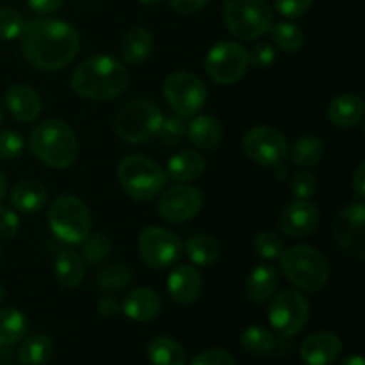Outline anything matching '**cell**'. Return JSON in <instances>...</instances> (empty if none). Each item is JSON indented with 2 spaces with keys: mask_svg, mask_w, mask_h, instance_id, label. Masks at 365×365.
<instances>
[{
  "mask_svg": "<svg viewBox=\"0 0 365 365\" xmlns=\"http://www.w3.org/2000/svg\"><path fill=\"white\" fill-rule=\"evenodd\" d=\"M319 217V209L310 200H294L280 212L278 227L289 237H305L316 230Z\"/></svg>",
  "mask_w": 365,
  "mask_h": 365,
  "instance_id": "2e32d148",
  "label": "cell"
},
{
  "mask_svg": "<svg viewBox=\"0 0 365 365\" xmlns=\"http://www.w3.org/2000/svg\"><path fill=\"white\" fill-rule=\"evenodd\" d=\"M166 175L175 182H192L200 178L205 171V157L195 150H182L175 153L166 168Z\"/></svg>",
  "mask_w": 365,
  "mask_h": 365,
  "instance_id": "cb8c5ba5",
  "label": "cell"
},
{
  "mask_svg": "<svg viewBox=\"0 0 365 365\" xmlns=\"http://www.w3.org/2000/svg\"><path fill=\"white\" fill-rule=\"evenodd\" d=\"M2 120H4V102L2 98H0V123H2Z\"/></svg>",
  "mask_w": 365,
  "mask_h": 365,
  "instance_id": "11a10c76",
  "label": "cell"
},
{
  "mask_svg": "<svg viewBox=\"0 0 365 365\" xmlns=\"http://www.w3.org/2000/svg\"><path fill=\"white\" fill-rule=\"evenodd\" d=\"M121 189L138 202H148L164 189L168 175L164 168L145 155H127L118 166Z\"/></svg>",
  "mask_w": 365,
  "mask_h": 365,
  "instance_id": "8992f818",
  "label": "cell"
},
{
  "mask_svg": "<svg viewBox=\"0 0 365 365\" xmlns=\"http://www.w3.org/2000/svg\"><path fill=\"white\" fill-rule=\"evenodd\" d=\"M7 110L20 123H31L41 114V96L36 89L25 84H13L4 96Z\"/></svg>",
  "mask_w": 365,
  "mask_h": 365,
  "instance_id": "d6986e66",
  "label": "cell"
},
{
  "mask_svg": "<svg viewBox=\"0 0 365 365\" xmlns=\"http://www.w3.org/2000/svg\"><path fill=\"white\" fill-rule=\"evenodd\" d=\"M203 289L202 274L196 267L177 266L168 277V294L178 305H191L200 298Z\"/></svg>",
  "mask_w": 365,
  "mask_h": 365,
  "instance_id": "ac0fdd59",
  "label": "cell"
},
{
  "mask_svg": "<svg viewBox=\"0 0 365 365\" xmlns=\"http://www.w3.org/2000/svg\"><path fill=\"white\" fill-rule=\"evenodd\" d=\"M138 252L143 262L152 269H166L182 255V241L175 232L160 227H148L138 239Z\"/></svg>",
  "mask_w": 365,
  "mask_h": 365,
  "instance_id": "4fadbf2b",
  "label": "cell"
},
{
  "mask_svg": "<svg viewBox=\"0 0 365 365\" xmlns=\"http://www.w3.org/2000/svg\"><path fill=\"white\" fill-rule=\"evenodd\" d=\"M310 316V303L305 296L294 289H284L271 298L269 319L274 334L287 339L299 334Z\"/></svg>",
  "mask_w": 365,
  "mask_h": 365,
  "instance_id": "9c48e42d",
  "label": "cell"
},
{
  "mask_svg": "<svg viewBox=\"0 0 365 365\" xmlns=\"http://www.w3.org/2000/svg\"><path fill=\"white\" fill-rule=\"evenodd\" d=\"M353 192L360 202L365 198V160H360L353 173Z\"/></svg>",
  "mask_w": 365,
  "mask_h": 365,
  "instance_id": "681fc988",
  "label": "cell"
},
{
  "mask_svg": "<svg viewBox=\"0 0 365 365\" xmlns=\"http://www.w3.org/2000/svg\"><path fill=\"white\" fill-rule=\"evenodd\" d=\"M113 245H110L109 237L103 232H95L89 234L88 239L84 241V248H82V259L88 264L95 266L106 260L109 257Z\"/></svg>",
  "mask_w": 365,
  "mask_h": 365,
  "instance_id": "d590c367",
  "label": "cell"
},
{
  "mask_svg": "<svg viewBox=\"0 0 365 365\" xmlns=\"http://www.w3.org/2000/svg\"><path fill=\"white\" fill-rule=\"evenodd\" d=\"M20 230V217L9 207L0 205V239H13Z\"/></svg>",
  "mask_w": 365,
  "mask_h": 365,
  "instance_id": "ee69618b",
  "label": "cell"
},
{
  "mask_svg": "<svg viewBox=\"0 0 365 365\" xmlns=\"http://www.w3.org/2000/svg\"><path fill=\"white\" fill-rule=\"evenodd\" d=\"M242 150L253 163L266 168H280L289 157V141L278 128L259 125L246 132Z\"/></svg>",
  "mask_w": 365,
  "mask_h": 365,
  "instance_id": "7c38bea8",
  "label": "cell"
},
{
  "mask_svg": "<svg viewBox=\"0 0 365 365\" xmlns=\"http://www.w3.org/2000/svg\"><path fill=\"white\" fill-rule=\"evenodd\" d=\"M164 98L180 118L196 116L207 102V88L196 75L177 71L166 77L163 84Z\"/></svg>",
  "mask_w": 365,
  "mask_h": 365,
  "instance_id": "8fae6325",
  "label": "cell"
},
{
  "mask_svg": "<svg viewBox=\"0 0 365 365\" xmlns=\"http://www.w3.org/2000/svg\"><path fill=\"white\" fill-rule=\"evenodd\" d=\"M11 205L18 212L36 214L43 210L48 202V191L45 185L38 180H21L11 189Z\"/></svg>",
  "mask_w": 365,
  "mask_h": 365,
  "instance_id": "7402d4cb",
  "label": "cell"
},
{
  "mask_svg": "<svg viewBox=\"0 0 365 365\" xmlns=\"http://www.w3.org/2000/svg\"><path fill=\"white\" fill-rule=\"evenodd\" d=\"M189 141L200 150H212L223 139V127L220 121L209 114H200L191 120L187 125Z\"/></svg>",
  "mask_w": 365,
  "mask_h": 365,
  "instance_id": "d4e9b609",
  "label": "cell"
},
{
  "mask_svg": "<svg viewBox=\"0 0 365 365\" xmlns=\"http://www.w3.org/2000/svg\"><path fill=\"white\" fill-rule=\"evenodd\" d=\"M53 356V342L46 335H32L21 342L18 362L21 365H45Z\"/></svg>",
  "mask_w": 365,
  "mask_h": 365,
  "instance_id": "4dcf8cb0",
  "label": "cell"
},
{
  "mask_svg": "<svg viewBox=\"0 0 365 365\" xmlns=\"http://www.w3.org/2000/svg\"><path fill=\"white\" fill-rule=\"evenodd\" d=\"M24 135L16 130H0V160H13L24 152Z\"/></svg>",
  "mask_w": 365,
  "mask_h": 365,
  "instance_id": "60d3db41",
  "label": "cell"
},
{
  "mask_svg": "<svg viewBox=\"0 0 365 365\" xmlns=\"http://www.w3.org/2000/svg\"><path fill=\"white\" fill-rule=\"evenodd\" d=\"M248 68V50L237 41H220L207 52L205 71L216 84H235L245 77Z\"/></svg>",
  "mask_w": 365,
  "mask_h": 365,
  "instance_id": "30bf717a",
  "label": "cell"
},
{
  "mask_svg": "<svg viewBox=\"0 0 365 365\" xmlns=\"http://www.w3.org/2000/svg\"><path fill=\"white\" fill-rule=\"evenodd\" d=\"M132 282V271L127 264L113 262L103 266L96 274V284L103 292H116Z\"/></svg>",
  "mask_w": 365,
  "mask_h": 365,
  "instance_id": "e575fe53",
  "label": "cell"
},
{
  "mask_svg": "<svg viewBox=\"0 0 365 365\" xmlns=\"http://www.w3.org/2000/svg\"><path fill=\"white\" fill-rule=\"evenodd\" d=\"M278 259L284 277L302 291L317 292L327 287L330 280L328 259L312 246H292L284 250Z\"/></svg>",
  "mask_w": 365,
  "mask_h": 365,
  "instance_id": "277c9868",
  "label": "cell"
},
{
  "mask_svg": "<svg viewBox=\"0 0 365 365\" xmlns=\"http://www.w3.org/2000/svg\"><path fill=\"white\" fill-rule=\"evenodd\" d=\"M185 255L196 266L209 267L220 260L221 248L216 239L210 235H192L185 242Z\"/></svg>",
  "mask_w": 365,
  "mask_h": 365,
  "instance_id": "f546056e",
  "label": "cell"
},
{
  "mask_svg": "<svg viewBox=\"0 0 365 365\" xmlns=\"http://www.w3.org/2000/svg\"><path fill=\"white\" fill-rule=\"evenodd\" d=\"M189 365H237L234 355L223 348H212L202 351L189 362Z\"/></svg>",
  "mask_w": 365,
  "mask_h": 365,
  "instance_id": "b9f144b4",
  "label": "cell"
},
{
  "mask_svg": "<svg viewBox=\"0 0 365 365\" xmlns=\"http://www.w3.org/2000/svg\"><path fill=\"white\" fill-rule=\"evenodd\" d=\"M253 248H255V253L260 259H278L284 252V241H282L277 232L266 230L257 235L255 241H253Z\"/></svg>",
  "mask_w": 365,
  "mask_h": 365,
  "instance_id": "8d00e7d4",
  "label": "cell"
},
{
  "mask_svg": "<svg viewBox=\"0 0 365 365\" xmlns=\"http://www.w3.org/2000/svg\"><path fill=\"white\" fill-rule=\"evenodd\" d=\"M185 134H187V125L182 121V118H163V123L155 135L163 145L177 146L184 141Z\"/></svg>",
  "mask_w": 365,
  "mask_h": 365,
  "instance_id": "74e56055",
  "label": "cell"
},
{
  "mask_svg": "<svg viewBox=\"0 0 365 365\" xmlns=\"http://www.w3.org/2000/svg\"><path fill=\"white\" fill-rule=\"evenodd\" d=\"M269 34L274 45L280 50H284V52L294 53L305 45V32L298 25L291 24V21H278V24H273L269 29Z\"/></svg>",
  "mask_w": 365,
  "mask_h": 365,
  "instance_id": "836d02e7",
  "label": "cell"
},
{
  "mask_svg": "<svg viewBox=\"0 0 365 365\" xmlns=\"http://www.w3.org/2000/svg\"><path fill=\"white\" fill-rule=\"evenodd\" d=\"M223 20L239 39L262 38L274 24V13L266 0H225Z\"/></svg>",
  "mask_w": 365,
  "mask_h": 365,
  "instance_id": "ba28073f",
  "label": "cell"
},
{
  "mask_svg": "<svg viewBox=\"0 0 365 365\" xmlns=\"http://www.w3.org/2000/svg\"><path fill=\"white\" fill-rule=\"evenodd\" d=\"M4 299H6V289H4L2 285H0V305H2V303H4Z\"/></svg>",
  "mask_w": 365,
  "mask_h": 365,
  "instance_id": "db71d44e",
  "label": "cell"
},
{
  "mask_svg": "<svg viewBox=\"0 0 365 365\" xmlns=\"http://www.w3.org/2000/svg\"><path fill=\"white\" fill-rule=\"evenodd\" d=\"M29 331V321L18 309H0V346L18 344Z\"/></svg>",
  "mask_w": 365,
  "mask_h": 365,
  "instance_id": "1f68e13d",
  "label": "cell"
},
{
  "mask_svg": "<svg viewBox=\"0 0 365 365\" xmlns=\"http://www.w3.org/2000/svg\"><path fill=\"white\" fill-rule=\"evenodd\" d=\"M365 103L356 93L337 95L328 106V118L339 128H353L364 120Z\"/></svg>",
  "mask_w": 365,
  "mask_h": 365,
  "instance_id": "44dd1931",
  "label": "cell"
},
{
  "mask_svg": "<svg viewBox=\"0 0 365 365\" xmlns=\"http://www.w3.org/2000/svg\"><path fill=\"white\" fill-rule=\"evenodd\" d=\"M52 234L66 245H81L91 234V212L77 196H57L46 210Z\"/></svg>",
  "mask_w": 365,
  "mask_h": 365,
  "instance_id": "5b68a950",
  "label": "cell"
},
{
  "mask_svg": "<svg viewBox=\"0 0 365 365\" xmlns=\"http://www.w3.org/2000/svg\"><path fill=\"white\" fill-rule=\"evenodd\" d=\"M163 110L148 98L128 100L118 110L114 130L118 138L130 145H143L150 141L163 123Z\"/></svg>",
  "mask_w": 365,
  "mask_h": 365,
  "instance_id": "52a82bcc",
  "label": "cell"
},
{
  "mask_svg": "<svg viewBox=\"0 0 365 365\" xmlns=\"http://www.w3.org/2000/svg\"><path fill=\"white\" fill-rule=\"evenodd\" d=\"M29 150L48 168L66 170L77 160L78 141L70 125L61 120H46L32 128Z\"/></svg>",
  "mask_w": 365,
  "mask_h": 365,
  "instance_id": "3957f363",
  "label": "cell"
},
{
  "mask_svg": "<svg viewBox=\"0 0 365 365\" xmlns=\"http://www.w3.org/2000/svg\"><path fill=\"white\" fill-rule=\"evenodd\" d=\"M239 344L252 356H266L277 349V337L262 327H248L242 330Z\"/></svg>",
  "mask_w": 365,
  "mask_h": 365,
  "instance_id": "d6a6232c",
  "label": "cell"
},
{
  "mask_svg": "<svg viewBox=\"0 0 365 365\" xmlns=\"http://www.w3.org/2000/svg\"><path fill=\"white\" fill-rule=\"evenodd\" d=\"M24 18L11 7H0V41H13L20 38Z\"/></svg>",
  "mask_w": 365,
  "mask_h": 365,
  "instance_id": "f35d334b",
  "label": "cell"
},
{
  "mask_svg": "<svg viewBox=\"0 0 365 365\" xmlns=\"http://www.w3.org/2000/svg\"><path fill=\"white\" fill-rule=\"evenodd\" d=\"M71 89L78 96L107 102L127 89L128 73L116 57L98 53L82 61L71 73Z\"/></svg>",
  "mask_w": 365,
  "mask_h": 365,
  "instance_id": "7a4b0ae2",
  "label": "cell"
},
{
  "mask_svg": "<svg viewBox=\"0 0 365 365\" xmlns=\"http://www.w3.org/2000/svg\"><path fill=\"white\" fill-rule=\"evenodd\" d=\"M21 52L41 71H59L75 59L81 46L77 29L57 18H34L21 29Z\"/></svg>",
  "mask_w": 365,
  "mask_h": 365,
  "instance_id": "6da1fadb",
  "label": "cell"
},
{
  "mask_svg": "<svg viewBox=\"0 0 365 365\" xmlns=\"http://www.w3.org/2000/svg\"><path fill=\"white\" fill-rule=\"evenodd\" d=\"M327 146L324 141L317 135H302L296 139L294 146L289 148V155H291L292 163L298 168H314L323 160Z\"/></svg>",
  "mask_w": 365,
  "mask_h": 365,
  "instance_id": "83f0119b",
  "label": "cell"
},
{
  "mask_svg": "<svg viewBox=\"0 0 365 365\" xmlns=\"http://www.w3.org/2000/svg\"><path fill=\"white\" fill-rule=\"evenodd\" d=\"M84 259L73 250H64L56 257L53 277L59 282L61 287L73 289L81 285V282L84 280Z\"/></svg>",
  "mask_w": 365,
  "mask_h": 365,
  "instance_id": "4316f807",
  "label": "cell"
},
{
  "mask_svg": "<svg viewBox=\"0 0 365 365\" xmlns=\"http://www.w3.org/2000/svg\"><path fill=\"white\" fill-rule=\"evenodd\" d=\"M121 310L128 319L138 321V323H148V321L155 319L163 310V298L153 289H134L125 296Z\"/></svg>",
  "mask_w": 365,
  "mask_h": 365,
  "instance_id": "ffe728a7",
  "label": "cell"
},
{
  "mask_svg": "<svg viewBox=\"0 0 365 365\" xmlns=\"http://www.w3.org/2000/svg\"><path fill=\"white\" fill-rule=\"evenodd\" d=\"M314 0H274V9L285 18H299L310 9Z\"/></svg>",
  "mask_w": 365,
  "mask_h": 365,
  "instance_id": "f6af8a7d",
  "label": "cell"
},
{
  "mask_svg": "<svg viewBox=\"0 0 365 365\" xmlns=\"http://www.w3.org/2000/svg\"><path fill=\"white\" fill-rule=\"evenodd\" d=\"M153 34L146 27H134L125 34L121 41V56L128 64L135 66L141 64L152 56L153 52Z\"/></svg>",
  "mask_w": 365,
  "mask_h": 365,
  "instance_id": "484cf974",
  "label": "cell"
},
{
  "mask_svg": "<svg viewBox=\"0 0 365 365\" xmlns=\"http://www.w3.org/2000/svg\"><path fill=\"white\" fill-rule=\"evenodd\" d=\"M335 241L351 259L365 255V205L362 202L344 207L339 212L334 227Z\"/></svg>",
  "mask_w": 365,
  "mask_h": 365,
  "instance_id": "5bb4252c",
  "label": "cell"
},
{
  "mask_svg": "<svg viewBox=\"0 0 365 365\" xmlns=\"http://www.w3.org/2000/svg\"><path fill=\"white\" fill-rule=\"evenodd\" d=\"M7 196V180L6 177H4V173L0 171V203L4 202V198Z\"/></svg>",
  "mask_w": 365,
  "mask_h": 365,
  "instance_id": "816d5d0a",
  "label": "cell"
},
{
  "mask_svg": "<svg viewBox=\"0 0 365 365\" xmlns=\"http://www.w3.org/2000/svg\"><path fill=\"white\" fill-rule=\"evenodd\" d=\"M121 312V305L116 298L113 296H103L98 302V314L106 319H110V317H116L118 314Z\"/></svg>",
  "mask_w": 365,
  "mask_h": 365,
  "instance_id": "7dc6e473",
  "label": "cell"
},
{
  "mask_svg": "<svg viewBox=\"0 0 365 365\" xmlns=\"http://www.w3.org/2000/svg\"><path fill=\"white\" fill-rule=\"evenodd\" d=\"M339 365H365L364 359L360 355H351V356H346L344 360H341Z\"/></svg>",
  "mask_w": 365,
  "mask_h": 365,
  "instance_id": "f907efd6",
  "label": "cell"
},
{
  "mask_svg": "<svg viewBox=\"0 0 365 365\" xmlns=\"http://www.w3.org/2000/svg\"><path fill=\"white\" fill-rule=\"evenodd\" d=\"M278 271L269 264H260L248 274L246 296L255 303H266L277 294Z\"/></svg>",
  "mask_w": 365,
  "mask_h": 365,
  "instance_id": "603a6c76",
  "label": "cell"
},
{
  "mask_svg": "<svg viewBox=\"0 0 365 365\" xmlns=\"http://www.w3.org/2000/svg\"><path fill=\"white\" fill-rule=\"evenodd\" d=\"M274 56L277 53H274V48L269 43H257V45L252 46V50H248L250 64L253 68H259V70L269 68L274 63Z\"/></svg>",
  "mask_w": 365,
  "mask_h": 365,
  "instance_id": "7bdbcfd3",
  "label": "cell"
},
{
  "mask_svg": "<svg viewBox=\"0 0 365 365\" xmlns=\"http://www.w3.org/2000/svg\"><path fill=\"white\" fill-rule=\"evenodd\" d=\"M171 7L180 14H195L209 4V0H170Z\"/></svg>",
  "mask_w": 365,
  "mask_h": 365,
  "instance_id": "bcb514c9",
  "label": "cell"
},
{
  "mask_svg": "<svg viewBox=\"0 0 365 365\" xmlns=\"http://www.w3.org/2000/svg\"><path fill=\"white\" fill-rule=\"evenodd\" d=\"M342 353V341L334 331H316L299 348L305 365H334Z\"/></svg>",
  "mask_w": 365,
  "mask_h": 365,
  "instance_id": "e0dca14e",
  "label": "cell"
},
{
  "mask_svg": "<svg viewBox=\"0 0 365 365\" xmlns=\"http://www.w3.org/2000/svg\"><path fill=\"white\" fill-rule=\"evenodd\" d=\"M146 355L152 365H185V349L171 337H155L148 344Z\"/></svg>",
  "mask_w": 365,
  "mask_h": 365,
  "instance_id": "f1b7e54d",
  "label": "cell"
},
{
  "mask_svg": "<svg viewBox=\"0 0 365 365\" xmlns=\"http://www.w3.org/2000/svg\"><path fill=\"white\" fill-rule=\"evenodd\" d=\"M29 7L32 11L39 14H50V13H56L63 7L64 0H27Z\"/></svg>",
  "mask_w": 365,
  "mask_h": 365,
  "instance_id": "c3c4849f",
  "label": "cell"
},
{
  "mask_svg": "<svg viewBox=\"0 0 365 365\" xmlns=\"http://www.w3.org/2000/svg\"><path fill=\"white\" fill-rule=\"evenodd\" d=\"M141 4H145V6H157V4H160L163 0H139Z\"/></svg>",
  "mask_w": 365,
  "mask_h": 365,
  "instance_id": "f5cc1de1",
  "label": "cell"
},
{
  "mask_svg": "<svg viewBox=\"0 0 365 365\" xmlns=\"http://www.w3.org/2000/svg\"><path fill=\"white\" fill-rule=\"evenodd\" d=\"M202 207V192L187 184H178L166 189L157 203L160 217L170 223H185V221L192 220L195 216H198Z\"/></svg>",
  "mask_w": 365,
  "mask_h": 365,
  "instance_id": "9a60e30c",
  "label": "cell"
},
{
  "mask_svg": "<svg viewBox=\"0 0 365 365\" xmlns=\"http://www.w3.org/2000/svg\"><path fill=\"white\" fill-rule=\"evenodd\" d=\"M317 191V178L310 171H298L291 178V192L296 200H310Z\"/></svg>",
  "mask_w": 365,
  "mask_h": 365,
  "instance_id": "ab89813d",
  "label": "cell"
}]
</instances>
